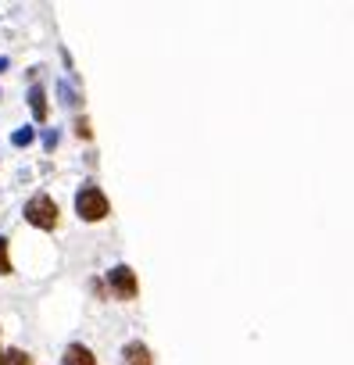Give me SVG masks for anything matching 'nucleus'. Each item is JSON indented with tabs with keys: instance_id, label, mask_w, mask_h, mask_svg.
Masks as SVG:
<instances>
[{
	"instance_id": "nucleus-1",
	"label": "nucleus",
	"mask_w": 354,
	"mask_h": 365,
	"mask_svg": "<svg viewBox=\"0 0 354 365\" xmlns=\"http://www.w3.org/2000/svg\"><path fill=\"white\" fill-rule=\"evenodd\" d=\"M76 212H79V219H86V222H100V219L111 215V205H108L104 190L90 182V187H83V190L76 194Z\"/></svg>"
},
{
	"instance_id": "nucleus-2",
	"label": "nucleus",
	"mask_w": 354,
	"mask_h": 365,
	"mask_svg": "<svg viewBox=\"0 0 354 365\" xmlns=\"http://www.w3.org/2000/svg\"><path fill=\"white\" fill-rule=\"evenodd\" d=\"M26 222H33L36 230H54L61 222V208L47 194H36L26 201Z\"/></svg>"
},
{
	"instance_id": "nucleus-3",
	"label": "nucleus",
	"mask_w": 354,
	"mask_h": 365,
	"mask_svg": "<svg viewBox=\"0 0 354 365\" xmlns=\"http://www.w3.org/2000/svg\"><path fill=\"white\" fill-rule=\"evenodd\" d=\"M108 287H111V294H115L118 301H132V297L140 294L136 272H132L129 265H115V269L108 272Z\"/></svg>"
},
{
	"instance_id": "nucleus-4",
	"label": "nucleus",
	"mask_w": 354,
	"mask_h": 365,
	"mask_svg": "<svg viewBox=\"0 0 354 365\" xmlns=\"http://www.w3.org/2000/svg\"><path fill=\"white\" fill-rule=\"evenodd\" d=\"M122 365H154V354H150V347H147V344L129 340V344L122 347Z\"/></svg>"
},
{
	"instance_id": "nucleus-5",
	"label": "nucleus",
	"mask_w": 354,
	"mask_h": 365,
	"mask_svg": "<svg viewBox=\"0 0 354 365\" xmlns=\"http://www.w3.org/2000/svg\"><path fill=\"white\" fill-rule=\"evenodd\" d=\"M61 365H97V358H93L90 347H83V344H68L65 354H61Z\"/></svg>"
},
{
	"instance_id": "nucleus-6",
	"label": "nucleus",
	"mask_w": 354,
	"mask_h": 365,
	"mask_svg": "<svg viewBox=\"0 0 354 365\" xmlns=\"http://www.w3.org/2000/svg\"><path fill=\"white\" fill-rule=\"evenodd\" d=\"M29 108H33V115H36V122H47V90L36 83L33 90H29Z\"/></svg>"
},
{
	"instance_id": "nucleus-7",
	"label": "nucleus",
	"mask_w": 354,
	"mask_h": 365,
	"mask_svg": "<svg viewBox=\"0 0 354 365\" xmlns=\"http://www.w3.org/2000/svg\"><path fill=\"white\" fill-rule=\"evenodd\" d=\"M33 140H36V129H33V125H22V129L11 133V143H15V147H29Z\"/></svg>"
},
{
	"instance_id": "nucleus-8",
	"label": "nucleus",
	"mask_w": 354,
	"mask_h": 365,
	"mask_svg": "<svg viewBox=\"0 0 354 365\" xmlns=\"http://www.w3.org/2000/svg\"><path fill=\"white\" fill-rule=\"evenodd\" d=\"M15 265H11V255H8V237H0V276H11Z\"/></svg>"
},
{
	"instance_id": "nucleus-9",
	"label": "nucleus",
	"mask_w": 354,
	"mask_h": 365,
	"mask_svg": "<svg viewBox=\"0 0 354 365\" xmlns=\"http://www.w3.org/2000/svg\"><path fill=\"white\" fill-rule=\"evenodd\" d=\"M4 365H33V358L15 347V351H4Z\"/></svg>"
},
{
	"instance_id": "nucleus-10",
	"label": "nucleus",
	"mask_w": 354,
	"mask_h": 365,
	"mask_svg": "<svg viewBox=\"0 0 354 365\" xmlns=\"http://www.w3.org/2000/svg\"><path fill=\"white\" fill-rule=\"evenodd\" d=\"M76 133H79L83 140H90V136H93V129H90V122H86V118H79V122H76Z\"/></svg>"
},
{
	"instance_id": "nucleus-11",
	"label": "nucleus",
	"mask_w": 354,
	"mask_h": 365,
	"mask_svg": "<svg viewBox=\"0 0 354 365\" xmlns=\"http://www.w3.org/2000/svg\"><path fill=\"white\" fill-rule=\"evenodd\" d=\"M61 97H65V104H79V97H76V93H72L65 83H61Z\"/></svg>"
},
{
	"instance_id": "nucleus-12",
	"label": "nucleus",
	"mask_w": 354,
	"mask_h": 365,
	"mask_svg": "<svg viewBox=\"0 0 354 365\" xmlns=\"http://www.w3.org/2000/svg\"><path fill=\"white\" fill-rule=\"evenodd\" d=\"M43 147H47V150H54V147H58V133H54V129L43 136Z\"/></svg>"
},
{
	"instance_id": "nucleus-13",
	"label": "nucleus",
	"mask_w": 354,
	"mask_h": 365,
	"mask_svg": "<svg viewBox=\"0 0 354 365\" xmlns=\"http://www.w3.org/2000/svg\"><path fill=\"white\" fill-rule=\"evenodd\" d=\"M8 65H11V61H8V58H0V72H4V68H8Z\"/></svg>"
},
{
	"instance_id": "nucleus-14",
	"label": "nucleus",
	"mask_w": 354,
	"mask_h": 365,
	"mask_svg": "<svg viewBox=\"0 0 354 365\" xmlns=\"http://www.w3.org/2000/svg\"><path fill=\"white\" fill-rule=\"evenodd\" d=\"M0 365H4V347H0Z\"/></svg>"
}]
</instances>
